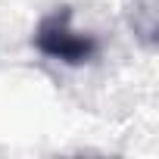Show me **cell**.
Wrapping results in <instances>:
<instances>
[{"mask_svg": "<svg viewBox=\"0 0 159 159\" xmlns=\"http://www.w3.org/2000/svg\"><path fill=\"white\" fill-rule=\"evenodd\" d=\"M31 44L41 56L62 62V66H72V69L91 66L100 56V38L75 25L72 7H56V10L44 13L41 22L34 25Z\"/></svg>", "mask_w": 159, "mask_h": 159, "instance_id": "obj_1", "label": "cell"}]
</instances>
